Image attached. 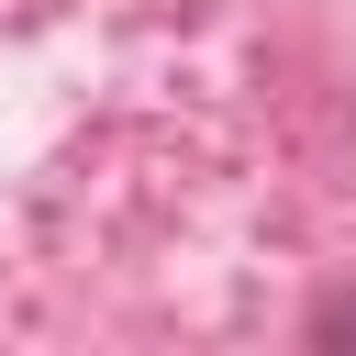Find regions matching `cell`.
<instances>
[{"label": "cell", "instance_id": "cell-1", "mask_svg": "<svg viewBox=\"0 0 356 356\" xmlns=\"http://www.w3.org/2000/svg\"><path fill=\"white\" fill-rule=\"evenodd\" d=\"M312 334H323V345H356V300H323V312H312Z\"/></svg>", "mask_w": 356, "mask_h": 356}]
</instances>
